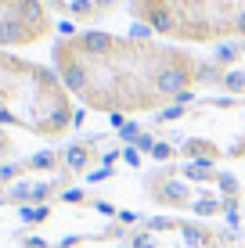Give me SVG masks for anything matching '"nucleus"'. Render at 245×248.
<instances>
[{
  "mask_svg": "<svg viewBox=\"0 0 245 248\" xmlns=\"http://www.w3.org/2000/svg\"><path fill=\"white\" fill-rule=\"evenodd\" d=\"M72 105L58 79L44 68L0 54V123L40 137H58L72 126Z\"/></svg>",
  "mask_w": 245,
  "mask_h": 248,
  "instance_id": "obj_1",
  "label": "nucleus"
},
{
  "mask_svg": "<svg viewBox=\"0 0 245 248\" xmlns=\"http://www.w3.org/2000/svg\"><path fill=\"white\" fill-rule=\"evenodd\" d=\"M234 241L231 230H213L191 223V219H141L137 230L126 234V245L130 248H227Z\"/></svg>",
  "mask_w": 245,
  "mask_h": 248,
  "instance_id": "obj_2",
  "label": "nucleus"
},
{
  "mask_svg": "<svg viewBox=\"0 0 245 248\" xmlns=\"http://www.w3.org/2000/svg\"><path fill=\"white\" fill-rule=\"evenodd\" d=\"M90 166V144H69L65 148V169L69 173H83Z\"/></svg>",
  "mask_w": 245,
  "mask_h": 248,
  "instance_id": "obj_3",
  "label": "nucleus"
},
{
  "mask_svg": "<svg viewBox=\"0 0 245 248\" xmlns=\"http://www.w3.org/2000/svg\"><path fill=\"white\" fill-rule=\"evenodd\" d=\"M220 87H224L227 93H245V72H224Z\"/></svg>",
  "mask_w": 245,
  "mask_h": 248,
  "instance_id": "obj_4",
  "label": "nucleus"
},
{
  "mask_svg": "<svg viewBox=\"0 0 245 248\" xmlns=\"http://www.w3.org/2000/svg\"><path fill=\"white\" fill-rule=\"evenodd\" d=\"M47 216H50L47 205H22V219L25 223H44Z\"/></svg>",
  "mask_w": 245,
  "mask_h": 248,
  "instance_id": "obj_5",
  "label": "nucleus"
},
{
  "mask_svg": "<svg viewBox=\"0 0 245 248\" xmlns=\"http://www.w3.org/2000/svg\"><path fill=\"white\" fill-rule=\"evenodd\" d=\"M238 54H242V47H238V44H224L220 50H216V62H220V65H231Z\"/></svg>",
  "mask_w": 245,
  "mask_h": 248,
  "instance_id": "obj_6",
  "label": "nucleus"
},
{
  "mask_svg": "<svg viewBox=\"0 0 245 248\" xmlns=\"http://www.w3.org/2000/svg\"><path fill=\"white\" fill-rule=\"evenodd\" d=\"M173 155H177V148H173V144H166V140H159L155 148H151V158H159V162H166V158L173 162Z\"/></svg>",
  "mask_w": 245,
  "mask_h": 248,
  "instance_id": "obj_7",
  "label": "nucleus"
},
{
  "mask_svg": "<svg viewBox=\"0 0 245 248\" xmlns=\"http://www.w3.org/2000/svg\"><path fill=\"white\" fill-rule=\"evenodd\" d=\"M62 202H69V205H80V202H87V194H83L80 187H69V191H62Z\"/></svg>",
  "mask_w": 245,
  "mask_h": 248,
  "instance_id": "obj_8",
  "label": "nucleus"
},
{
  "mask_svg": "<svg viewBox=\"0 0 245 248\" xmlns=\"http://www.w3.org/2000/svg\"><path fill=\"white\" fill-rule=\"evenodd\" d=\"M133 144H137L141 151H151V148H155L159 140H155V137H151V133H141V137H137V140H133Z\"/></svg>",
  "mask_w": 245,
  "mask_h": 248,
  "instance_id": "obj_9",
  "label": "nucleus"
},
{
  "mask_svg": "<svg viewBox=\"0 0 245 248\" xmlns=\"http://www.w3.org/2000/svg\"><path fill=\"white\" fill-rule=\"evenodd\" d=\"M148 32H151V25H145V22H137V25H133V29H130V36H133V44H137V40H145Z\"/></svg>",
  "mask_w": 245,
  "mask_h": 248,
  "instance_id": "obj_10",
  "label": "nucleus"
},
{
  "mask_svg": "<svg viewBox=\"0 0 245 248\" xmlns=\"http://www.w3.org/2000/svg\"><path fill=\"white\" fill-rule=\"evenodd\" d=\"M123 158H126V166H141V151H137V148H126Z\"/></svg>",
  "mask_w": 245,
  "mask_h": 248,
  "instance_id": "obj_11",
  "label": "nucleus"
},
{
  "mask_svg": "<svg viewBox=\"0 0 245 248\" xmlns=\"http://www.w3.org/2000/svg\"><path fill=\"white\" fill-rule=\"evenodd\" d=\"M234 29H238L242 36H245V11H238V15H234Z\"/></svg>",
  "mask_w": 245,
  "mask_h": 248,
  "instance_id": "obj_12",
  "label": "nucleus"
},
{
  "mask_svg": "<svg viewBox=\"0 0 245 248\" xmlns=\"http://www.w3.org/2000/svg\"><path fill=\"white\" fill-rule=\"evenodd\" d=\"M94 4H98V11H101V7H108V4H115V0H94Z\"/></svg>",
  "mask_w": 245,
  "mask_h": 248,
  "instance_id": "obj_13",
  "label": "nucleus"
},
{
  "mask_svg": "<svg viewBox=\"0 0 245 248\" xmlns=\"http://www.w3.org/2000/svg\"><path fill=\"white\" fill-rule=\"evenodd\" d=\"M242 54H245V44H242Z\"/></svg>",
  "mask_w": 245,
  "mask_h": 248,
  "instance_id": "obj_14",
  "label": "nucleus"
}]
</instances>
